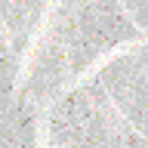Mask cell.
<instances>
[{
	"label": "cell",
	"mask_w": 148,
	"mask_h": 148,
	"mask_svg": "<svg viewBox=\"0 0 148 148\" xmlns=\"http://www.w3.org/2000/svg\"><path fill=\"white\" fill-rule=\"evenodd\" d=\"M145 130H148V123H145Z\"/></svg>",
	"instance_id": "1"
}]
</instances>
